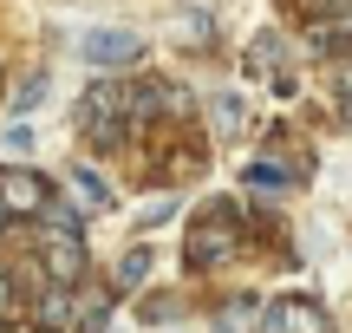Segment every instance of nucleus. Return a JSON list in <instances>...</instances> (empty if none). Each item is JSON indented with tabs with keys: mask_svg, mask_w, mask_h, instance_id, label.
Instances as JSON below:
<instances>
[{
	"mask_svg": "<svg viewBox=\"0 0 352 333\" xmlns=\"http://www.w3.org/2000/svg\"><path fill=\"white\" fill-rule=\"evenodd\" d=\"M235 242H241L235 209H222V203H215L209 216L189 229V268H215V261H228V255H235Z\"/></svg>",
	"mask_w": 352,
	"mask_h": 333,
	"instance_id": "nucleus-1",
	"label": "nucleus"
},
{
	"mask_svg": "<svg viewBox=\"0 0 352 333\" xmlns=\"http://www.w3.org/2000/svg\"><path fill=\"white\" fill-rule=\"evenodd\" d=\"M124 105H131L124 85H91L85 105H78V125H85L98 144H118V111H124Z\"/></svg>",
	"mask_w": 352,
	"mask_h": 333,
	"instance_id": "nucleus-2",
	"label": "nucleus"
},
{
	"mask_svg": "<svg viewBox=\"0 0 352 333\" xmlns=\"http://www.w3.org/2000/svg\"><path fill=\"white\" fill-rule=\"evenodd\" d=\"M261 321H267L261 333H327V314H320L314 301H274Z\"/></svg>",
	"mask_w": 352,
	"mask_h": 333,
	"instance_id": "nucleus-3",
	"label": "nucleus"
},
{
	"mask_svg": "<svg viewBox=\"0 0 352 333\" xmlns=\"http://www.w3.org/2000/svg\"><path fill=\"white\" fill-rule=\"evenodd\" d=\"M46 203V183L33 177V170H0V209H13V216H26V209Z\"/></svg>",
	"mask_w": 352,
	"mask_h": 333,
	"instance_id": "nucleus-4",
	"label": "nucleus"
},
{
	"mask_svg": "<svg viewBox=\"0 0 352 333\" xmlns=\"http://www.w3.org/2000/svg\"><path fill=\"white\" fill-rule=\"evenodd\" d=\"M138 33H85V59L91 65H131L138 59Z\"/></svg>",
	"mask_w": 352,
	"mask_h": 333,
	"instance_id": "nucleus-5",
	"label": "nucleus"
},
{
	"mask_svg": "<svg viewBox=\"0 0 352 333\" xmlns=\"http://www.w3.org/2000/svg\"><path fill=\"white\" fill-rule=\"evenodd\" d=\"M78 268H85V248H78L72 235H52V242H46V275H52V288H72Z\"/></svg>",
	"mask_w": 352,
	"mask_h": 333,
	"instance_id": "nucleus-6",
	"label": "nucleus"
},
{
	"mask_svg": "<svg viewBox=\"0 0 352 333\" xmlns=\"http://www.w3.org/2000/svg\"><path fill=\"white\" fill-rule=\"evenodd\" d=\"M33 321H39V333H59L65 321H72V288H52V294L33 308Z\"/></svg>",
	"mask_w": 352,
	"mask_h": 333,
	"instance_id": "nucleus-7",
	"label": "nucleus"
},
{
	"mask_svg": "<svg viewBox=\"0 0 352 333\" xmlns=\"http://www.w3.org/2000/svg\"><path fill=\"white\" fill-rule=\"evenodd\" d=\"M72 183H78V196H85V203H91V209H104V203H111V183H104V177H98V170H91V164H85V170H78V177H72Z\"/></svg>",
	"mask_w": 352,
	"mask_h": 333,
	"instance_id": "nucleus-8",
	"label": "nucleus"
},
{
	"mask_svg": "<svg viewBox=\"0 0 352 333\" xmlns=\"http://www.w3.org/2000/svg\"><path fill=\"white\" fill-rule=\"evenodd\" d=\"M144 275H151V248H131V255L118 261V288H138Z\"/></svg>",
	"mask_w": 352,
	"mask_h": 333,
	"instance_id": "nucleus-9",
	"label": "nucleus"
},
{
	"mask_svg": "<svg viewBox=\"0 0 352 333\" xmlns=\"http://www.w3.org/2000/svg\"><path fill=\"white\" fill-rule=\"evenodd\" d=\"M46 222H52V235H72L78 242V209L72 203H46Z\"/></svg>",
	"mask_w": 352,
	"mask_h": 333,
	"instance_id": "nucleus-10",
	"label": "nucleus"
},
{
	"mask_svg": "<svg viewBox=\"0 0 352 333\" xmlns=\"http://www.w3.org/2000/svg\"><path fill=\"white\" fill-rule=\"evenodd\" d=\"M248 183H261V190H280V183H287V170L261 157V164H248Z\"/></svg>",
	"mask_w": 352,
	"mask_h": 333,
	"instance_id": "nucleus-11",
	"label": "nucleus"
},
{
	"mask_svg": "<svg viewBox=\"0 0 352 333\" xmlns=\"http://www.w3.org/2000/svg\"><path fill=\"white\" fill-rule=\"evenodd\" d=\"M39 98H46V72H33L20 92H13V111H26V105H39Z\"/></svg>",
	"mask_w": 352,
	"mask_h": 333,
	"instance_id": "nucleus-12",
	"label": "nucleus"
},
{
	"mask_svg": "<svg viewBox=\"0 0 352 333\" xmlns=\"http://www.w3.org/2000/svg\"><path fill=\"white\" fill-rule=\"evenodd\" d=\"M215 125L235 131V125H241V105H235V98H215Z\"/></svg>",
	"mask_w": 352,
	"mask_h": 333,
	"instance_id": "nucleus-13",
	"label": "nucleus"
},
{
	"mask_svg": "<svg viewBox=\"0 0 352 333\" xmlns=\"http://www.w3.org/2000/svg\"><path fill=\"white\" fill-rule=\"evenodd\" d=\"M0 314H13V281L0 275Z\"/></svg>",
	"mask_w": 352,
	"mask_h": 333,
	"instance_id": "nucleus-14",
	"label": "nucleus"
},
{
	"mask_svg": "<svg viewBox=\"0 0 352 333\" xmlns=\"http://www.w3.org/2000/svg\"><path fill=\"white\" fill-rule=\"evenodd\" d=\"M346 118H352V98H346Z\"/></svg>",
	"mask_w": 352,
	"mask_h": 333,
	"instance_id": "nucleus-15",
	"label": "nucleus"
}]
</instances>
